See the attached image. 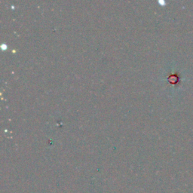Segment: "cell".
<instances>
[]
</instances>
